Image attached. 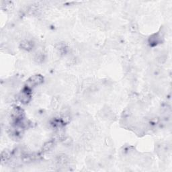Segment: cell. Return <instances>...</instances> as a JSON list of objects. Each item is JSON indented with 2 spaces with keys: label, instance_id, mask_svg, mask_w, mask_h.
<instances>
[{
  "label": "cell",
  "instance_id": "1",
  "mask_svg": "<svg viewBox=\"0 0 172 172\" xmlns=\"http://www.w3.org/2000/svg\"><path fill=\"white\" fill-rule=\"evenodd\" d=\"M43 81V78L40 75H35L34 77H32L28 80V84L32 86V85H39L41 84Z\"/></svg>",
  "mask_w": 172,
  "mask_h": 172
}]
</instances>
